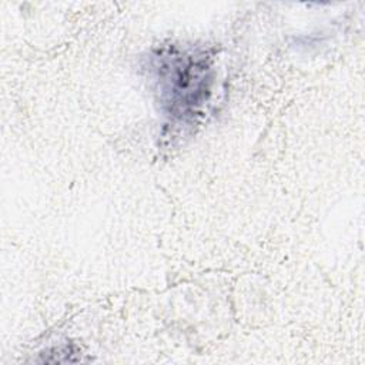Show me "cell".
I'll use <instances>...</instances> for the list:
<instances>
[{
  "label": "cell",
  "mask_w": 365,
  "mask_h": 365,
  "mask_svg": "<svg viewBox=\"0 0 365 365\" xmlns=\"http://www.w3.org/2000/svg\"><path fill=\"white\" fill-rule=\"evenodd\" d=\"M150 71L163 113L175 125L192 124L211 96V54L195 46L168 44L154 50Z\"/></svg>",
  "instance_id": "1"
}]
</instances>
